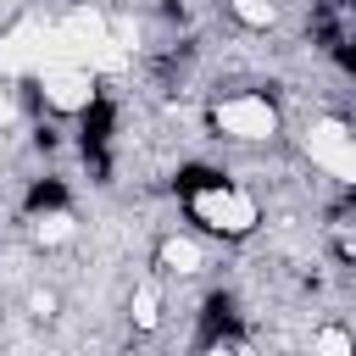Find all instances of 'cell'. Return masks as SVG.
I'll list each match as a JSON object with an SVG mask.
<instances>
[{"instance_id":"52a82bcc","label":"cell","mask_w":356,"mask_h":356,"mask_svg":"<svg viewBox=\"0 0 356 356\" xmlns=\"http://www.w3.org/2000/svg\"><path fill=\"white\" fill-rule=\"evenodd\" d=\"M306 350H356V328H339V323H317L300 334Z\"/></svg>"},{"instance_id":"6da1fadb","label":"cell","mask_w":356,"mask_h":356,"mask_svg":"<svg viewBox=\"0 0 356 356\" xmlns=\"http://www.w3.org/2000/svg\"><path fill=\"white\" fill-rule=\"evenodd\" d=\"M184 211H189V222H195L206 239H228V245H239V239H250V234L261 228V200H256L245 184L217 178V172L184 189Z\"/></svg>"},{"instance_id":"7a4b0ae2","label":"cell","mask_w":356,"mask_h":356,"mask_svg":"<svg viewBox=\"0 0 356 356\" xmlns=\"http://www.w3.org/2000/svg\"><path fill=\"white\" fill-rule=\"evenodd\" d=\"M206 128L222 139V145H278L284 134V106L273 95H256V89H234V95H217L206 106Z\"/></svg>"},{"instance_id":"277c9868","label":"cell","mask_w":356,"mask_h":356,"mask_svg":"<svg viewBox=\"0 0 356 356\" xmlns=\"http://www.w3.org/2000/svg\"><path fill=\"white\" fill-rule=\"evenodd\" d=\"M28 89H33V100H39L50 117H83V111H95V100H100V72L83 67V61H56V67L33 72Z\"/></svg>"},{"instance_id":"5b68a950","label":"cell","mask_w":356,"mask_h":356,"mask_svg":"<svg viewBox=\"0 0 356 356\" xmlns=\"http://www.w3.org/2000/svg\"><path fill=\"white\" fill-rule=\"evenodd\" d=\"M150 261H156V273H161L167 284H195V278H206L211 250H206L200 234H189V228H167V234H156Z\"/></svg>"},{"instance_id":"8992f818","label":"cell","mask_w":356,"mask_h":356,"mask_svg":"<svg viewBox=\"0 0 356 356\" xmlns=\"http://www.w3.org/2000/svg\"><path fill=\"white\" fill-rule=\"evenodd\" d=\"M222 11L245 28V33H273L284 22V0H222Z\"/></svg>"},{"instance_id":"3957f363","label":"cell","mask_w":356,"mask_h":356,"mask_svg":"<svg viewBox=\"0 0 356 356\" xmlns=\"http://www.w3.org/2000/svg\"><path fill=\"white\" fill-rule=\"evenodd\" d=\"M300 161L312 172H323L339 189H356V122H345L339 111H317L300 122Z\"/></svg>"}]
</instances>
